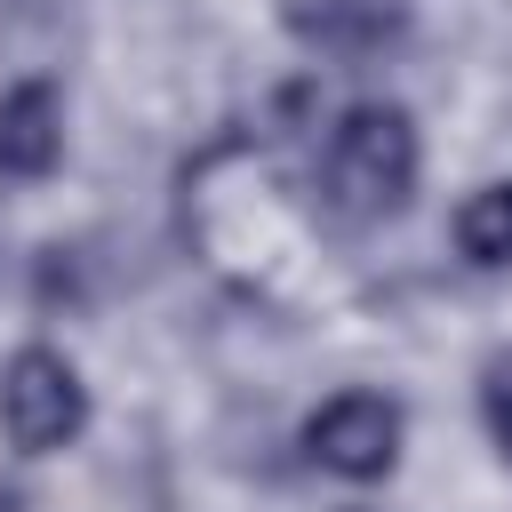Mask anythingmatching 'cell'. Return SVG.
I'll use <instances>...</instances> for the list:
<instances>
[{
  "mask_svg": "<svg viewBox=\"0 0 512 512\" xmlns=\"http://www.w3.org/2000/svg\"><path fill=\"white\" fill-rule=\"evenodd\" d=\"M416 168H424L416 120H408L400 104H352V112L328 128L320 184H328L336 216H352V224H376V216H400V208H408V192H416Z\"/></svg>",
  "mask_w": 512,
  "mask_h": 512,
  "instance_id": "1",
  "label": "cell"
},
{
  "mask_svg": "<svg viewBox=\"0 0 512 512\" xmlns=\"http://www.w3.org/2000/svg\"><path fill=\"white\" fill-rule=\"evenodd\" d=\"M80 424H88V384H80V368H72L56 344H16V352L0 360V432H8V448L48 456V448L80 440Z\"/></svg>",
  "mask_w": 512,
  "mask_h": 512,
  "instance_id": "2",
  "label": "cell"
},
{
  "mask_svg": "<svg viewBox=\"0 0 512 512\" xmlns=\"http://www.w3.org/2000/svg\"><path fill=\"white\" fill-rule=\"evenodd\" d=\"M400 432H408L400 400H384V392H336V400L312 408L304 456L320 472H336V480H384L400 464Z\"/></svg>",
  "mask_w": 512,
  "mask_h": 512,
  "instance_id": "3",
  "label": "cell"
},
{
  "mask_svg": "<svg viewBox=\"0 0 512 512\" xmlns=\"http://www.w3.org/2000/svg\"><path fill=\"white\" fill-rule=\"evenodd\" d=\"M56 160H64V96H56V80L24 72L0 88V176L40 184V176H56Z\"/></svg>",
  "mask_w": 512,
  "mask_h": 512,
  "instance_id": "4",
  "label": "cell"
},
{
  "mask_svg": "<svg viewBox=\"0 0 512 512\" xmlns=\"http://www.w3.org/2000/svg\"><path fill=\"white\" fill-rule=\"evenodd\" d=\"M456 248H464V264H480V272H504V264H512V176H504V184H480V192L456 208Z\"/></svg>",
  "mask_w": 512,
  "mask_h": 512,
  "instance_id": "5",
  "label": "cell"
},
{
  "mask_svg": "<svg viewBox=\"0 0 512 512\" xmlns=\"http://www.w3.org/2000/svg\"><path fill=\"white\" fill-rule=\"evenodd\" d=\"M392 8L384 0H320V8H296V32L304 40H320V48H376V40H392Z\"/></svg>",
  "mask_w": 512,
  "mask_h": 512,
  "instance_id": "6",
  "label": "cell"
},
{
  "mask_svg": "<svg viewBox=\"0 0 512 512\" xmlns=\"http://www.w3.org/2000/svg\"><path fill=\"white\" fill-rule=\"evenodd\" d=\"M480 416H488L496 448L512 456V344H504V352H488V368H480Z\"/></svg>",
  "mask_w": 512,
  "mask_h": 512,
  "instance_id": "7",
  "label": "cell"
},
{
  "mask_svg": "<svg viewBox=\"0 0 512 512\" xmlns=\"http://www.w3.org/2000/svg\"><path fill=\"white\" fill-rule=\"evenodd\" d=\"M0 512H24V496H16V488H8V480H0Z\"/></svg>",
  "mask_w": 512,
  "mask_h": 512,
  "instance_id": "8",
  "label": "cell"
}]
</instances>
